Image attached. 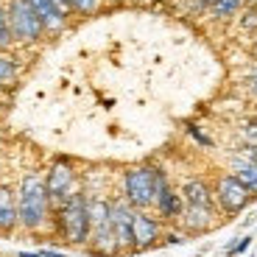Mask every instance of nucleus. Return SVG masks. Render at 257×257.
Masks as SVG:
<instances>
[{
	"instance_id": "obj_13",
	"label": "nucleus",
	"mask_w": 257,
	"mask_h": 257,
	"mask_svg": "<svg viewBox=\"0 0 257 257\" xmlns=\"http://www.w3.org/2000/svg\"><path fill=\"white\" fill-rule=\"evenodd\" d=\"M229 168H232L229 174H235L246 187H249L251 196H257V162L249 160V157H243V154L238 151V154L229 160Z\"/></svg>"
},
{
	"instance_id": "obj_23",
	"label": "nucleus",
	"mask_w": 257,
	"mask_h": 257,
	"mask_svg": "<svg viewBox=\"0 0 257 257\" xmlns=\"http://www.w3.org/2000/svg\"><path fill=\"white\" fill-rule=\"evenodd\" d=\"M243 28H257V9H249L243 14Z\"/></svg>"
},
{
	"instance_id": "obj_18",
	"label": "nucleus",
	"mask_w": 257,
	"mask_h": 257,
	"mask_svg": "<svg viewBox=\"0 0 257 257\" xmlns=\"http://www.w3.org/2000/svg\"><path fill=\"white\" fill-rule=\"evenodd\" d=\"M251 240H254L251 235H243V238H238L235 243H226V254H229V257H235V254H243V251L251 246Z\"/></svg>"
},
{
	"instance_id": "obj_16",
	"label": "nucleus",
	"mask_w": 257,
	"mask_h": 257,
	"mask_svg": "<svg viewBox=\"0 0 257 257\" xmlns=\"http://www.w3.org/2000/svg\"><path fill=\"white\" fill-rule=\"evenodd\" d=\"M12 42H14V37H12V28H9V12L3 9V3H0V51L9 48Z\"/></svg>"
},
{
	"instance_id": "obj_21",
	"label": "nucleus",
	"mask_w": 257,
	"mask_h": 257,
	"mask_svg": "<svg viewBox=\"0 0 257 257\" xmlns=\"http://www.w3.org/2000/svg\"><path fill=\"white\" fill-rule=\"evenodd\" d=\"M185 235H182V232H168V235H165V246H182V243H185Z\"/></svg>"
},
{
	"instance_id": "obj_20",
	"label": "nucleus",
	"mask_w": 257,
	"mask_h": 257,
	"mask_svg": "<svg viewBox=\"0 0 257 257\" xmlns=\"http://www.w3.org/2000/svg\"><path fill=\"white\" fill-rule=\"evenodd\" d=\"M20 257H67L56 249H39V251H20Z\"/></svg>"
},
{
	"instance_id": "obj_9",
	"label": "nucleus",
	"mask_w": 257,
	"mask_h": 257,
	"mask_svg": "<svg viewBox=\"0 0 257 257\" xmlns=\"http://www.w3.org/2000/svg\"><path fill=\"white\" fill-rule=\"evenodd\" d=\"M17 226H20L17 193H12V187L0 185V235H12Z\"/></svg>"
},
{
	"instance_id": "obj_12",
	"label": "nucleus",
	"mask_w": 257,
	"mask_h": 257,
	"mask_svg": "<svg viewBox=\"0 0 257 257\" xmlns=\"http://www.w3.org/2000/svg\"><path fill=\"white\" fill-rule=\"evenodd\" d=\"M28 3H31V9L39 14L45 31H62L64 28V23H67V12H62L53 0H28Z\"/></svg>"
},
{
	"instance_id": "obj_19",
	"label": "nucleus",
	"mask_w": 257,
	"mask_h": 257,
	"mask_svg": "<svg viewBox=\"0 0 257 257\" xmlns=\"http://www.w3.org/2000/svg\"><path fill=\"white\" fill-rule=\"evenodd\" d=\"M101 6V0H70V9L73 12H81V14H90Z\"/></svg>"
},
{
	"instance_id": "obj_14",
	"label": "nucleus",
	"mask_w": 257,
	"mask_h": 257,
	"mask_svg": "<svg viewBox=\"0 0 257 257\" xmlns=\"http://www.w3.org/2000/svg\"><path fill=\"white\" fill-rule=\"evenodd\" d=\"M154 207H157V212H160V218L179 221L182 212H185V199H182V193H176L174 187H168L160 199L154 201Z\"/></svg>"
},
{
	"instance_id": "obj_26",
	"label": "nucleus",
	"mask_w": 257,
	"mask_h": 257,
	"mask_svg": "<svg viewBox=\"0 0 257 257\" xmlns=\"http://www.w3.org/2000/svg\"><path fill=\"white\" fill-rule=\"evenodd\" d=\"M199 3H201V6H207V9H210L212 3H218V0H199Z\"/></svg>"
},
{
	"instance_id": "obj_25",
	"label": "nucleus",
	"mask_w": 257,
	"mask_h": 257,
	"mask_svg": "<svg viewBox=\"0 0 257 257\" xmlns=\"http://www.w3.org/2000/svg\"><path fill=\"white\" fill-rule=\"evenodd\" d=\"M249 90L257 95V67H251V70H249Z\"/></svg>"
},
{
	"instance_id": "obj_4",
	"label": "nucleus",
	"mask_w": 257,
	"mask_h": 257,
	"mask_svg": "<svg viewBox=\"0 0 257 257\" xmlns=\"http://www.w3.org/2000/svg\"><path fill=\"white\" fill-rule=\"evenodd\" d=\"M9 28H12L14 42H37L42 34H45V26L39 14L31 9L28 0H9Z\"/></svg>"
},
{
	"instance_id": "obj_15",
	"label": "nucleus",
	"mask_w": 257,
	"mask_h": 257,
	"mask_svg": "<svg viewBox=\"0 0 257 257\" xmlns=\"http://www.w3.org/2000/svg\"><path fill=\"white\" fill-rule=\"evenodd\" d=\"M240 9V0H218V3H212L210 12L215 17H232V14H238Z\"/></svg>"
},
{
	"instance_id": "obj_1",
	"label": "nucleus",
	"mask_w": 257,
	"mask_h": 257,
	"mask_svg": "<svg viewBox=\"0 0 257 257\" xmlns=\"http://www.w3.org/2000/svg\"><path fill=\"white\" fill-rule=\"evenodd\" d=\"M17 212L20 226L28 232H39L51 218V196H48L45 179L39 174H26L17 190Z\"/></svg>"
},
{
	"instance_id": "obj_7",
	"label": "nucleus",
	"mask_w": 257,
	"mask_h": 257,
	"mask_svg": "<svg viewBox=\"0 0 257 257\" xmlns=\"http://www.w3.org/2000/svg\"><path fill=\"white\" fill-rule=\"evenodd\" d=\"M45 187L51 196V204L62 207L64 201L76 193V171L67 160H56L51 165V171L45 174Z\"/></svg>"
},
{
	"instance_id": "obj_17",
	"label": "nucleus",
	"mask_w": 257,
	"mask_h": 257,
	"mask_svg": "<svg viewBox=\"0 0 257 257\" xmlns=\"http://www.w3.org/2000/svg\"><path fill=\"white\" fill-rule=\"evenodd\" d=\"M14 76H17V64H14V59L0 53V84L14 81Z\"/></svg>"
},
{
	"instance_id": "obj_27",
	"label": "nucleus",
	"mask_w": 257,
	"mask_h": 257,
	"mask_svg": "<svg viewBox=\"0 0 257 257\" xmlns=\"http://www.w3.org/2000/svg\"><path fill=\"white\" fill-rule=\"evenodd\" d=\"M249 257H254V254H249Z\"/></svg>"
},
{
	"instance_id": "obj_24",
	"label": "nucleus",
	"mask_w": 257,
	"mask_h": 257,
	"mask_svg": "<svg viewBox=\"0 0 257 257\" xmlns=\"http://www.w3.org/2000/svg\"><path fill=\"white\" fill-rule=\"evenodd\" d=\"M240 154H243V157H249V160H254V162H257V143H249V146H243V148H240Z\"/></svg>"
},
{
	"instance_id": "obj_22",
	"label": "nucleus",
	"mask_w": 257,
	"mask_h": 257,
	"mask_svg": "<svg viewBox=\"0 0 257 257\" xmlns=\"http://www.w3.org/2000/svg\"><path fill=\"white\" fill-rule=\"evenodd\" d=\"M187 132H190V135L196 137V140H199L201 146H207V148L212 146V140H210V137H207V135H201V132H199V126H187Z\"/></svg>"
},
{
	"instance_id": "obj_3",
	"label": "nucleus",
	"mask_w": 257,
	"mask_h": 257,
	"mask_svg": "<svg viewBox=\"0 0 257 257\" xmlns=\"http://www.w3.org/2000/svg\"><path fill=\"white\" fill-rule=\"evenodd\" d=\"M123 201L135 210L154 207V165H137L123 174Z\"/></svg>"
},
{
	"instance_id": "obj_2",
	"label": "nucleus",
	"mask_w": 257,
	"mask_h": 257,
	"mask_svg": "<svg viewBox=\"0 0 257 257\" xmlns=\"http://www.w3.org/2000/svg\"><path fill=\"white\" fill-rule=\"evenodd\" d=\"M56 232L70 246H84L90 240V210L87 193L76 190L62 207H56Z\"/></svg>"
},
{
	"instance_id": "obj_11",
	"label": "nucleus",
	"mask_w": 257,
	"mask_h": 257,
	"mask_svg": "<svg viewBox=\"0 0 257 257\" xmlns=\"http://www.w3.org/2000/svg\"><path fill=\"white\" fill-rule=\"evenodd\" d=\"M182 199L185 207H215V196L204 179H187L182 185Z\"/></svg>"
},
{
	"instance_id": "obj_8",
	"label": "nucleus",
	"mask_w": 257,
	"mask_h": 257,
	"mask_svg": "<svg viewBox=\"0 0 257 257\" xmlns=\"http://www.w3.org/2000/svg\"><path fill=\"white\" fill-rule=\"evenodd\" d=\"M160 232H162V226L154 215H148L146 210H137L135 212V254L151 249L160 240Z\"/></svg>"
},
{
	"instance_id": "obj_5",
	"label": "nucleus",
	"mask_w": 257,
	"mask_h": 257,
	"mask_svg": "<svg viewBox=\"0 0 257 257\" xmlns=\"http://www.w3.org/2000/svg\"><path fill=\"white\" fill-rule=\"evenodd\" d=\"M212 196H215V204L221 207V212H226V215H238V212L246 210V207L251 204V199H254L249 193V187H246L235 174H221L218 182H215Z\"/></svg>"
},
{
	"instance_id": "obj_10",
	"label": "nucleus",
	"mask_w": 257,
	"mask_h": 257,
	"mask_svg": "<svg viewBox=\"0 0 257 257\" xmlns=\"http://www.w3.org/2000/svg\"><path fill=\"white\" fill-rule=\"evenodd\" d=\"M212 224H215V207H185L182 212V226L190 235H201L212 229Z\"/></svg>"
},
{
	"instance_id": "obj_6",
	"label": "nucleus",
	"mask_w": 257,
	"mask_h": 257,
	"mask_svg": "<svg viewBox=\"0 0 257 257\" xmlns=\"http://www.w3.org/2000/svg\"><path fill=\"white\" fill-rule=\"evenodd\" d=\"M135 207L126 204L123 199L109 201V218H112V232H115V240H117V249L123 251H132L135 254Z\"/></svg>"
}]
</instances>
